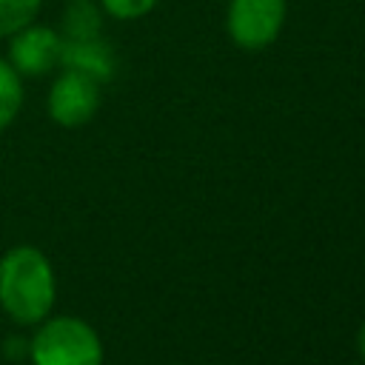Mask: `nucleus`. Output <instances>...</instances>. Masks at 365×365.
<instances>
[{
    "label": "nucleus",
    "mask_w": 365,
    "mask_h": 365,
    "mask_svg": "<svg viewBox=\"0 0 365 365\" xmlns=\"http://www.w3.org/2000/svg\"><path fill=\"white\" fill-rule=\"evenodd\" d=\"M100 83L80 74V71H71V68H63L51 88H48V97H46V111L48 117L63 125V128H80L86 123L94 120L97 108H100Z\"/></svg>",
    "instance_id": "obj_4"
},
{
    "label": "nucleus",
    "mask_w": 365,
    "mask_h": 365,
    "mask_svg": "<svg viewBox=\"0 0 365 365\" xmlns=\"http://www.w3.org/2000/svg\"><path fill=\"white\" fill-rule=\"evenodd\" d=\"M60 66L80 71L91 80H97L100 86L108 83L117 71V57L114 48L103 40V37H91V40H63V51H60Z\"/></svg>",
    "instance_id": "obj_6"
},
{
    "label": "nucleus",
    "mask_w": 365,
    "mask_h": 365,
    "mask_svg": "<svg viewBox=\"0 0 365 365\" xmlns=\"http://www.w3.org/2000/svg\"><path fill=\"white\" fill-rule=\"evenodd\" d=\"M103 34V9L94 0H68L60 20L63 40H91Z\"/></svg>",
    "instance_id": "obj_7"
},
{
    "label": "nucleus",
    "mask_w": 365,
    "mask_h": 365,
    "mask_svg": "<svg viewBox=\"0 0 365 365\" xmlns=\"http://www.w3.org/2000/svg\"><path fill=\"white\" fill-rule=\"evenodd\" d=\"M157 3L160 0H97L103 14H108L114 20H140V17L151 14Z\"/></svg>",
    "instance_id": "obj_10"
},
{
    "label": "nucleus",
    "mask_w": 365,
    "mask_h": 365,
    "mask_svg": "<svg viewBox=\"0 0 365 365\" xmlns=\"http://www.w3.org/2000/svg\"><path fill=\"white\" fill-rule=\"evenodd\" d=\"M356 351H359V356L365 359V322H362L359 331H356Z\"/></svg>",
    "instance_id": "obj_11"
},
{
    "label": "nucleus",
    "mask_w": 365,
    "mask_h": 365,
    "mask_svg": "<svg viewBox=\"0 0 365 365\" xmlns=\"http://www.w3.org/2000/svg\"><path fill=\"white\" fill-rule=\"evenodd\" d=\"M23 108V77L14 66L0 57V131H6Z\"/></svg>",
    "instance_id": "obj_8"
},
{
    "label": "nucleus",
    "mask_w": 365,
    "mask_h": 365,
    "mask_svg": "<svg viewBox=\"0 0 365 365\" xmlns=\"http://www.w3.org/2000/svg\"><path fill=\"white\" fill-rule=\"evenodd\" d=\"M43 0H0V37H11L23 26L34 23Z\"/></svg>",
    "instance_id": "obj_9"
},
{
    "label": "nucleus",
    "mask_w": 365,
    "mask_h": 365,
    "mask_svg": "<svg viewBox=\"0 0 365 365\" xmlns=\"http://www.w3.org/2000/svg\"><path fill=\"white\" fill-rule=\"evenodd\" d=\"M288 3L285 0H228L225 31L231 43L242 51L268 48L285 26Z\"/></svg>",
    "instance_id": "obj_3"
},
{
    "label": "nucleus",
    "mask_w": 365,
    "mask_h": 365,
    "mask_svg": "<svg viewBox=\"0 0 365 365\" xmlns=\"http://www.w3.org/2000/svg\"><path fill=\"white\" fill-rule=\"evenodd\" d=\"M57 277L37 245H14L0 257V308L17 325H37L51 317Z\"/></svg>",
    "instance_id": "obj_1"
},
{
    "label": "nucleus",
    "mask_w": 365,
    "mask_h": 365,
    "mask_svg": "<svg viewBox=\"0 0 365 365\" xmlns=\"http://www.w3.org/2000/svg\"><path fill=\"white\" fill-rule=\"evenodd\" d=\"M29 339L31 365H103L100 334L80 317H46Z\"/></svg>",
    "instance_id": "obj_2"
},
{
    "label": "nucleus",
    "mask_w": 365,
    "mask_h": 365,
    "mask_svg": "<svg viewBox=\"0 0 365 365\" xmlns=\"http://www.w3.org/2000/svg\"><path fill=\"white\" fill-rule=\"evenodd\" d=\"M63 37L57 29L43 23H29L9 37L6 60L14 66L20 77H43L60 66Z\"/></svg>",
    "instance_id": "obj_5"
}]
</instances>
